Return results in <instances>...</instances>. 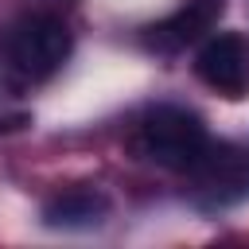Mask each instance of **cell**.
<instances>
[{
    "label": "cell",
    "instance_id": "cell-2",
    "mask_svg": "<svg viewBox=\"0 0 249 249\" xmlns=\"http://www.w3.org/2000/svg\"><path fill=\"white\" fill-rule=\"evenodd\" d=\"M70 47H74L70 27L58 16L31 12L8 31L4 58H8V66H12V74L19 82H43L70 58Z\"/></svg>",
    "mask_w": 249,
    "mask_h": 249
},
{
    "label": "cell",
    "instance_id": "cell-5",
    "mask_svg": "<svg viewBox=\"0 0 249 249\" xmlns=\"http://www.w3.org/2000/svg\"><path fill=\"white\" fill-rule=\"evenodd\" d=\"M109 218V198L93 187H70L43 206V226L51 230H97Z\"/></svg>",
    "mask_w": 249,
    "mask_h": 249
},
{
    "label": "cell",
    "instance_id": "cell-6",
    "mask_svg": "<svg viewBox=\"0 0 249 249\" xmlns=\"http://www.w3.org/2000/svg\"><path fill=\"white\" fill-rule=\"evenodd\" d=\"M4 74H12V66H8V58L0 54V82H4ZM12 78H16V74H12ZM16 82H19V78H16Z\"/></svg>",
    "mask_w": 249,
    "mask_h": 249
},
{
    "label": "cell",
    "instance_id": "cell-1",
    "mask_svg": "<svg viewBox=\"0 0 249 249\" xmlns=\"http://www.w3.org/2000/svg\"><path fill=\"white\" fill-rule=\"evenodd\" d=\"M210 136L202 128V121L191 109L179 105H156L136 121L132 132V152L156 167L167 171H191L198 167V160L206 156Z\"/></svg>",
    "mask_w": 249,
    "mask_h": 249
},
{
    "label": "cell",
    "instance_id": "cell-4",
    "mask_svg": "<svg viewBox=\"0 0 249 249\" xmlns=\"http://www.w3.org/2000/svg\"><path fill=\"white\" fill-rule=\"evenodd\" d=\"M222 12H226V0H187V4L175 8L167 19H160V23L148 27V31H144V43H148L152 51H160V54H175V51H183L187 43H198V39L222 19Z\"/></svg>",
    "mask_w": 249,
    "mask_h": 249
},
{
    "label": "cell",
    "instance_id": "cell-3",
    "mask_svg": "<svg viewBox=\"0 0 249 249\" xmlns=\"http://www.w3.org/2000/svg\"><path fill=\"white\" fill-rule=\"evenodd\" d=\"M195 74L226 97H245L249 93V39L241 31H222L206 39L195 54Z\"/></svg>",
    "mask_w": 249,
    "mask_h": 249
}]
</instances>
